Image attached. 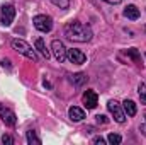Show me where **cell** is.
<instances>
[{"label": "cell", "mask_w": 146, "mask_h": 145, "mask_svg": "<svg viewBox=\"0 0 146 145\" xmlns=\"http://www.w3.org/2000/svg\"><path fill=\"white\" fill-rule=\"evenodd\" d=\"M65 36L70 41H76V43H87L90 41L94 33L90 29V26L82 24L80 21H72L65 26Z\"/></svg>", "instance_id": "obj_1"}, {"label": "cell", "mask_w": 146, "mask_h": 145, "mask_svg": "<svg viewBox=\"0 0 146 145\" xmlns=\"http://www.w3.org/2000/svg\"><path fill=\"white\" fill-rule=\"evenodd\" d=\"M12 48H14L17 53L24 55L26 58H29V60H33V62H37L36 51H34V50H33V46H31V44H27L24 39H12Z\"/></svg>", "instance_id": "obj_2"}, {"label": "cell", "mask_w": 146, "mask_h": 145, "mask_svg": "<svg viewBox=\"0 0 146 145\" xmlns=\"http://www.w3.org/2000/svg\"><path fill=\"white\" fill-rule=\"evenodd\" d=\"M33 22H34V28H36L37 31H41V33H49L53 29V19L49 15H46V14L36 15L33 19Z\"/></svg>", "instance_id": "obj_3"}, {"label": "cell", "mask_w": 146, "mask_h": 145, "mask_svg": "<svg viewBox=\"0 0 146 145\" xmlns=\"http://www.w3.org/2000/svg\"><path fill=\"white\" fill-rule=\"evenodd\" d=\"M14 17H15V7L12 3H5L2 5V12H0V21L5 28H9L12 22H14Z\"/></svg>", "instance_id": "obj_4"}, {"label": "cell", "mask_w": 146, "mask_h": 145, "mask_svg": "<svg viewBox=\"0 0 146 145\" xmlns=\"http://www.w3.org/2000/svg\"><path fill=\"white\" fill-rule=\"evenodd\" d=\"M107 108H109L110 114L114 116V119H115L117 123H124V121H126V113H124V108H122V104H119L117 101L110 99L109 103H107Z\"/></svg>", "instance_id": "obj_5"}, {"label": "cell", "mask_w": 146, "mask_h": 145, "mask_svg": "<svg viewBox=\"0 0 146 145\" xmlns=\"http://www.w3.org/2000/svg\"><path fill=\"white\" fill-rule=\"evenodd\" d=\"M51 50H53V55H54V58L60 62V63H63L65 60H66V48H65V44L60 41V39H54L53 43H51Z\"/></svg>", "instance_id": "obj_6"}, {"label": "cell", "mask_w": 146, "mask_h": 145, "mask_svg": "<svg viewBox=\"0 0 146 145\" xmlns=\"http://www.w3.org/2000/svg\"><path fill=\"white\" fill-rule=\"evenodd\" d=\"M0 118H2V121H3L5 125H9V126H14V125L17 123V116H15V113H14L12 109L5 108L3 104H0Z\"/></svg>", "instance_id": "obj_7"}, {"label": "cell", "mask_w": 146, "mask_h": 145, "mask_svg": "<svg viewBox=\"0 0 146 145\" xmlns=\"http://www.w3.org/2000/svg\"><path fill=\"white\" fill-rule=\"evenodd\" d=\"M66 58H68L72 63H76V65H82V63L87 62V55H85L83 51L76 50V48H72V50L66 51Z\"/></svg>", "instance_id": "obj_8"}, {"label": "cell", "mask_w": 146, "mask_h": 145, "mask_svg": "<svg viewBox=\"0 0 146 145\" xmlns=\"http://www.w3.org/2000/svg\"><path fill=\"white\" fill-rule=\"evenodd\" d=\"M82 101H83V104H85L87 109H94L95 106H97L99 97H97V94H95L94 91H85L83 96H82Z\"/></svg>", "instance_id": "obj_9"}, {"label": "cell", "mask_w": 146, "mask_h": 145, "mask_svg": "<svg viewBox=\"0 0 146 145\" xmlns=\"http://www.w3.org/2000/svg\"><path fill=\"white\" fill-rule=\"evenodd\" d=\"M87 80H88V77H87L85 73H80V72H78V73H73V75H70V82H72L75 87H82Z\"/></svg>", "instance_id": "obj_10"}, {"label": "cell", "mask_w": 146, "mask_h": 145, "mask_svg": "<svg viewBox=\"0 0 146 145\" xmlns=\"http://www.w3.org/2000/svg\"><path fill=\"white\" fill-rule=\"evenodd\" d=\"M68 114H70V119H73V121H82L85 118V111L76 108V106H72L68 109Z\"/></svg>", "instance_id": "obj_11"}, {"label": "cell", "mask_w": 146, "mask_h": 145, "mask_svg": "<svg viewBox=\"0 0 146 145\" xmlns=\"http://www.w3.org/2000/svg\"><path fill=\"white\" fill-rule=\"evenodd\" d=\"M122 108H124V113H126L127 116H134V114L138 113L136 103H134V101H131V99H126V101L122 103Z\"/></svg>", "instance_id": "obj_12"}, {"label": "cell", "mask_w": 146, "mask_h": 145, "mask_svg": "<svg viewBox=\"0 0 146 145\" xmlns=\"http://www.w3.org/2000/svg\"><path fill=\"white\" fill-rule=\"evenodd\" d=\"M124 17H127V19H131V21L139 19V10H138V7H134V5H127V7L124 9Z\"/></svg>", "instance_id": "obj_13"}, {"label": "cell", "mask_w": 146, "mask_h": 145, "mask_svg": "<svg viewBox=\"0 0 146 145\" xmlns=\"http://www.w3.org/2000/svg\"><path fill=\"white\" fill-rule=\"evenodd\" d=\"M36 50H39V53H41L46 60L51 56V53H49V50L46 48V44H44V39H42V38H37V39H36Z\"/></svg>", "instance_id": "obj_14"}, {"label": "cell", "mask_w": 146, "mask_h": 145, "mask_svg": "<svg viewBox=\"0 0 146 145\" xmlns=\"http://www.w3.org/2000/svg\"><path fill=\"white\" fill-rule=\"evenodd\" d=\"M26 138H27V144L29 145H41V138L36 135L34 130H29V132L26 133Z\"/></svg>", "instance_id": "obj_15"}, {"label": "cell", "mask_w": 146, "mask_h": 145, "mask_svg": "<svg viewBox=\"0 0 146 145\" xmlns=\"http://www.w3.org/2000/svg\"><path fill=\"white\" fill-rule=\"evenodd\" d=\"M127 56H131V58L134 60V63L141 65V56H139V53H138L136 48H129V50H127Z\"/></svg>", "instance_id": "obj_16"}, {"label": "cell", "mask_w": 146, "mask_h": 145, "mask_svg": "<svg viewBox=\"0 0 146 145\" xmlns=\"http://www.w3.org/2000/svg\"><path fill=\"white\" fill-rule=\"evenodd\" d=\"M138 92H139V99H141V103L146 104V84H145V82H141V84H139Z\"/></svg>", "instance_id": "obj_17"}, {"label": "cell", "mask_w": 146, "mask_h": 145, "mask_svg": "<svg viewBox=\"0 0 146 145\" xmlns=\"http://www.w3.org/2000/svg\"><path fill=\"white\" fill-rule=\"evenodd\" d=\"M107 140H109V144H112V145H119L122 142V137L117 135V133H110L109 137H107Z\"/></svg>", "instance_id": "obj_18"}, {"label": "cell", "mask_w": 146, "mask_h": 145, "mask_svg": "<svg viewBox=\"0 0 146 145\" xmlns=\"http://www.w3.org/2000/svg\"><path fill=\"white\" fill-rule=\"evenodd\" d=\"M51 2L60 9H68L70 7V0H51Z\"/></svg>", "instance_id": "obj_19"}, {"label": "cell", "mask_w": 146, "mask_h": 145, "mask_svg": "<svg viewBox=\"0 0 146 145\" xmlns=\"http://www.w3.org/2000/svg\"><path fill=\"white\" fill-rule=\"evenodd\" d=\"M2 144L12 145V144H14V138H12L10 135H2Z\"/></svg>", "instance_id": "obj_20"}, {"label": "cell", "mask_w": 146, "mask_h": 145, "mask_svg": "<svg viewBox=\"0 0 146 145\" xmlns=\"http://www.w3.org/2000/svg\"><path fill=\"white\" fill-rule=\"evenodd\" d=\"M92 144H95V145H106V140H104L102 137H95V138H92Z\"/></svg>", "instance_id": "obj_21"}, {"label": "cell", "mask_w": 146, "mask_h": 145, "mask_svg": "<svg viewBox=\"0 0 146 145\" xmlns=\"http://www.w3.org/2000/svg\"><path fill=\"white\" fill-rule=\"evenodd\" d=\"M95 118H97V121H99V123H107V121H109V119H107V116H104V114H97Z\"/></svg>", "instance_id": "obj_22"}, {"label": "cell", "mask_w": 146, "mask_h": 145, "mask_svg": "<svg viewBox=\"0 0 146 145\" xmlns=\"http://www.w3.org/2000/svg\"><path fill=\"white\" fill-rule=\"evenodd\" d=\"M2 67L3 68H10V62L9 60H2Z\"/></svg>", "instance_id": "obj_23"}, {"label": "cell", "mask_w": 146, "mask_h": 145, "mask_svg": "<svg viewBox=\"0 0 146 145\" xmlns=\"http://www.w3.org/2000/svg\"><path fill=\"white\" fill-rule=\"evenodd\" d=\"M139 132H141V133H143V135L146 137V123H145V125H141V126H139Z\"/></svg>", "instance_id": "obj_24"}, {"label": "cell", "mask_w": 146, "mask_h": 145, "mask_svg": "<svg viewBox=\"0 0 146 145\" xmlns=\"http://www.w3.org/2000/svg\"><path fill=\"white\" fill-rule=\"evenodd\" d=\"M104 2H107V3H112V5H117V3H121V0H104Z\"/></svg>", "instance_id": "obj_25"}, {"label": "cell", "mask_w": 146, "mask_h": 145, "mask_svg": "<svg viewBox=\"0 0 146 145\" xmlns=\"http://www.w3.org/2000/svg\"><path fill=\"white\" fill-rule=\"evenodd\" d=\"M143 29H145V33H146V24H145V28H143Z\"/></svg>", "instance_id": "obj_26"}]
</instances>
